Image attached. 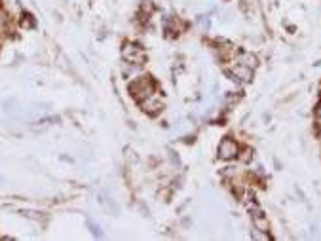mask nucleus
<instances>
[{"instance_id": "obj_11", "label": "nucleus", "mask_w": 321, "mask_h": 241, "mask_svg": "<svg viewBox=\"0 0 321 241\" xmlns=\"http://www.w3.org/2000/svg\"><path fill=\"white\" fill-rule=\"evenodd\" d=\"M141 12H143V14H147V16H150V14L154 12V2H152V0H143V4H141Z\"/></svg>"}, {"instance_id": "obj_9", "label": "nucleus", "mask_w": 321, "mask_h": 241, "mask_svg": "<svg viewBox=\"0 0 321 241\" xmlns=\"http://www.w3.org/2000/svg\"><path fill=\"white\" fill-rule=\"evenodd\" d=\"M21 27H23V29H34V19L31 14H23V17H21Z\"/></svg>"}, {"instance_id": "obj_5", "label": "nucleus", "mask_w": 321, "mask_h": 241, "mask_svg": "<svg viewBox=\"0 0 321 241\" xmlns=\"http://www.w3.org/2000/svg\"><path fill=\"white\" fill-rule=\"evenodd\" d=\"M139 105H141V108L147 112V114H152V116L164 110V103L158 99L156 93H152V95H150V97H147L145 101H141Z\"/></svg>"}, {"instance_id": "obj_3", "label": "nucleus", "mask_w": 321, "mask_h": 241, "mask_svg": "<svg viewBox=\"0 0 321 241\" xmlns=\"http://www.w3.org/2000/svg\"><path fill=\"white\" fill-rule=\"evenodd\" d=\"M228 74H230L234 80H239V82H251L253 70L243 67L241 63H238V61H232V65L228 67Z\"/></svg>"}, {"instance_id": "obj_1", "label": "nucleus", "mask_w": 321, "mask_h": 241, "mask_svg": "<svg viewBox=\"0 0 321 241\" xmlns=\"http://www.w3.org/2000/svg\"><path fill=\"white\" fill-rule=\"evenodd\" d=\"M130 93H132V97L137 101V103L145 101L147 97H150L152 93H156V84L152 80V76L143 74L139 76V78H135V80L130 84Z\"/></svg>"}, {"instance_id": "obj_6", "label": "nucleus", "mask_w": 321, "mask_h": 241, "mask_svg": "<svg viewBox=\"0 0 321 241\" xmlns=\"http://www.w3.org/2000/svg\"><path fill=\"white\" fill-rule=\"evenodd\" d=\"M234 61H238V63H241L243 67L251 68V70H255V68L259 67V59H256V55L249 53V51H241V53H238V57L234 59Z\"/></svg>"}, {"instance_id": "obj_8", "label": "nucleus", "mask_w": 321, "mask_h": 241, "mask_svg": "<svg viewBox=\"0 0 321 241\" xmlns=\"http://www.w3.org/2000/svg\"><path fill=\"white\" fill-rule=\"evenodd\" d=\"M253 226H255V230H261V232H268V218L263 215V213H255L253 215Z\"/></svg>"}, {"instance_id": "obj_2", "label": "nucleus", "mask_w": 321, "mask_h": 241, "mask_svg": "<svg viewBox=\"0 0 321 241\" xmlns=\"http://www.w3.org/2000/svg\"><path fill=\"white\" fill-rule=\"evenodd\" d=\"M122 57H123V61H127V63H132V65L141 67V65L147 61V51L143 50L139 44L125 42L122 48Z\"/></svg>"}, {"instance_id": "obj_4", "label": "nucleus", "mask_w": 321, "mask_h": 241, "mask_svg": "<svg viewBox=\"0 0 321 241\" xmlns=\"http://www.w3.org/2000/svg\"><path fill=\"white\" fill-rule=\"evenodd\" d=\"M238 152H239L238 142L234 141V139H230V137H228V139H222V142L219 144V158H222V159L236 158Z\"/></svg>"}, {"instance_id": "obj_7", "label": "nucleus", "mask_w": 321, "mask_h": 241, "mask_svg": "<svg viewBox=\"0 0 321 241\" xmlns=\"http://www.w3.org/2000/svg\"><path fill=\"white\" fill-rule=\"evenodd\" d=\"M182 29H184V23H182L179 17H171L167 23H165V31H167V36H175V34L182 33Z\"/></svg>"}, {"instance_id": "obj_12", "label": "nucleus", "mask_w": 321, "mask_h": 241, "mask_svg": "<svg viewBox=\"0 0 321 241\" xmlns=\"http://www.w3.org/2000/svg\"><path fill=\"white\" fill-rule=\"evenodd\" d=\"M315 122H317V127H321V105L315 108Z\"/></svg>"}, {"instance_id": "obj_10", "label": "nucleus", "mask_w": 321, "mask_h": 241, "mask_svg": "<svg viewBox=\"0 0 321 241\" xmlns=\"http://www.w3.org/2000/svg\"><path fill=\"white\" fill-rule=\"evenodd\" d=\"M238 158H239V162H243V164H247L249 159L253 158V150H251V148L239 150V152H238Z\"/></svg>"}]
</instances>
